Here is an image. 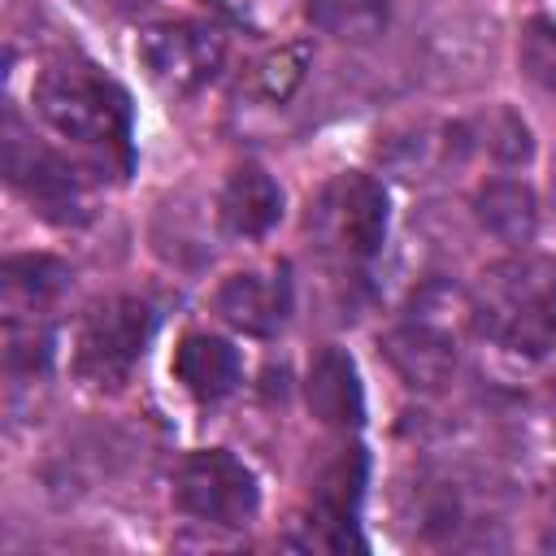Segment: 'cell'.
I'll return each instance as SVG.
<instances>
[{
    "label": "cell",
    "mask_w": 556,
    "mask_h": 556,
    "mask_svg": "<svg viewBox=\"0 0 556 556\" xmlns=\"http://www.w3.org/2000/svg\"><path fill=\"white\" fill-rule=\"evenodd\" d=\"M35 109L61 139L100 156H117L122 165L130 161V100L96 65L52 61L35 78Z\"/></svg>",
    "instance_id": "1"
},
{
    "label": "cell",
    "mask_w": 556,
    "mask_h": 556,
    "mask_svg": "<svg viewBox=\"0 0 556 556\" xmlns=\"http://www.w3.org/2000/svg\"><path fill=\"white\" fill-rule=\"evenodd\" d=\"M308 226L326 252L348 265L369 261L387 235V191L369 174H339L313 200Z\"/></svg>",
    "instance_id": "2"
},
{
    "label": "cell",
    "mask_w": 556,
    "mask_h": 556,
    "mask_svg": "<svg viewBox=\"0 0 556 556\" xmlns=\"http://www.w3.org/2000/svg\"><path fill=\"white\" fill-rule=\"evenodd\" d=\"M156 330V313L139 295H113L96 304L78 330L74 369L91 387H122Z\"/></svg>",
    "instance_id": "3"
},
{
    "label": "cell",
    "mask_w": 556,
    "mask_h": 556,
    "mask_svg": "<svg viewBox=\"0 0 556 556\" xmlns=\"http://www.w3.org/2000/svg\"><path fill=\"white\" fill-rule=\"evenodd\" d=\"M256 478L243 460H235L230 452L222 447H204V452H191L182 465H178V478H174V504L195 517V521H208V526H243L252 513H256Z\"/></svg>",
    "instance_id": "4"
},
{
    "label": "cell",
    "mask_w": 556,
    "mask_h": 556,
    "mask_svg": "<svg viewBox=\"0 0 556 556\" xmlns=\"http://www.w3.org/2000/svg\"><path fill=\"white\" fill-rule=\"evenodd\" d=\"M4 178L48 222H83V213H87L78 174L52 148H43L30 130H22L17 117L4 122Z\"/></svg>",
    "instance_id": "5"
},
{
    "label": "cell",
    "mask_w": 556,
    "mask_h": 556,
    "mask_svg": "<svg viewBox=\"0 0 556 556\" xmlns=\"http://www.w3.org/2000/svg\"><path fill=\"white\" fill-rule=\"evenodd\" d=\"M135 52H139V65L148 70V78L174 96L200 91L226 61L222 35L200 22H156L139 35Z\"/></svg>",
    "instance_id": "6"
},
{
    "label": "cell",
    "mask_w": 556,
    "mask_h": 556,
    "mask_svg": "<svg viewBox=\"0 0 556 556\" xmlns=\"http://www.w3.org/2000/svg\"><path fill=\"white\" fill-rule=\"evenodd\" d=\"M469 148H473L469 122H417V126L387 135V143H378V161L395 178L426 182V178H439L443 169L460 165Z\"/></svg>",
    "instance_id": "7"
},
{
    "label": "cell",
    "mask_w": 556,
    "mask_h": 556,
    "mask_svg": "<svg viewBox=\"0 0 556 556\" xmlns=\"http://www.w3.org/2000/svg\"><path fill=\"white\" fill-rule=\"evenodd\" d=\"M217 313L243 330V334H274L287 313H291V278L287 265H265V269H239L222 282L217 291Z\"/></svg>",
    "instance_id": "8"
},
{
    "label": "cell",
    "mask_w": 556,
    "mask_h": 556,
    "mask_svg": "<svg viewBox=\"0 0 556 556\" xmlns=\"http://www.w3.org/2000/svg\"><path fill=\"white\" fill-rule=\"evenodd\" d=\"M382 348H387V361L395 365V374L417 391H439L456 374V334L443 326H430L421 317L395 326Z\"/></svg>",
    "instance_id": "9"
},
{
    "label": "cell",
    "mask_w": 556,
    "mask_h": 556,
    "mask_svg": "<svg viewBox=\"0 0 556 556\" xmlns=\"http://www.w3.org/2000/svg\"><path fill=\"white\" fill-rule=\"evenodd\" d=\"M282 217V187L261 165H239L222 195H217V222L235 239H261Z\"/></svg>",
    "instance_id": "10"
},
{
    "label": "cell",
    "mask_w": 556,
    "mask_h": 556,
    "mask_svg": "<svg viewBox=\"0 0 556 556\" xmlns=\"http://www.w3.org/2000/svg\"><path fill=\"white\" fill-rule=\"evenodd\" d=\"M304 395L317 421L326 426H361L365 417V395H361V378L356 365L343 348H321L308 365L304 378Z\"/></svg>",
    "instance_id": "11"
},
{
    "label": "cell",
    "mask_w": 556,
    "mask_h": 556,
    "mask_svg": "<svg viewBox=\"0 0 556 556\" xmlns=\"http://www.w3.org/2000/svg\"><path fill=\"white\" fill-rule=\"evenodd\" d=\"M174 374H178V382H182L195 400L217 404V400H226V395L239 387V352H235L226 339L195 330V334H187V339L178 343V352H174Z\"/></svg>",
    "instance_id": "12"
},
{
    "label": "cell",
    "mask_w": 556,
    "mask_h": 556,
    "mask_svg": "<svg viewBox=\"0 0 556 556\" xmlns=\"http://www.w3.org/2000/svg\"><path fill=\"white\" fill-rule=\"evenodd\" d=\"M473 217L486 235L508 248H526L539 230V200L517 178H491L473 191Z\"/></svg>",
    "instance_id": "13"
},
{
    "label": "cell",
    "mask_w": 556,
    "mask_h": 556,
    "mask_svg": "<svg viewBox=\"0 0 556 556\" xmlns=\"http://www.w3.org/2000/svg\"><path fill=\"white\" fill-rule=\"evenodd\" d=\"M304 17L321 35H330L339 43H356V48L374 43L387 30V22H391L387 0H308Z\"/></svg>",
    "instance_id": "14"
},
{
    "label": "cell",
    "mask_w": 556,
    "mask_h": 556,
    "mask_svg": "<svg viewBox=\"0 0 556 556\" xmlns=\"http://www.w3.org/2000/svg\"><path fill=\"white\" fill-rule=\"evenodd\" d=\"M308 65H313V43L308 39L278 43L274 52H265L248 70V96H256L265 104H287L300 91V83L308 78Z\"/></svg>",
    "instance_id": "15"
},
{
    "label": "cell",
    "mask_w": 556,
    "mask_h": 556,
    "mask_svg": "<svg viewBox=\"0 0 556 556\" xmlns=\"http://www.w3.org/2000/svg\"><path fill=\"white\" fill-rule=\"evenodd\" d=\"M65 282V265L52 256H9L4 261V308L9 313H35L48 304Z\"/></svg>",
    "instance_id": "16"
},
{
    "label": "cell",
    "mask_w": 556,
    "mask_h": 556,
    "mask_svg": "<svg viewBox=\"0 0 556 556\" xmlns=\"http://www.w3.org/2000/svg\"><path fill=\"white\" fill-rule=\"evenodd\" d=\"M469 135H473V148H482L500 165H526L534 156L530 126L513 109H486V113H478L469 122Z\"/></svg>",
    "instance_id": "17"
},
{
    "label": "cell",
    "mask_w": 556,
    "mask_h": 556,
    "mask_svg": "<svg viewBox=\"0 0 556 556\" xmlns=\"http://www.w3.org/2000/svg\"><path fill=\"white\" fill-rule=\"evenodd\" d=\"M52 356V330L39 313H4V365L13 374H35Z\"/></svg>",
    "instance_id": "18"
},
{
    "label": "cell",
    "mask_w": 556,
    "mask_h": 556,
    "mask_svg": "<svg viewBox=\"0 0 556 556\" xmlns=\"http://www.w3.org/2000/svg\"><path fill=\"white\" fill-rule=\"evenodd\" d=\"M517 65L534 87L556 91V17H530L521 26Z\"/></svg>",
    "instance_id": "19"
},
{
    "label": "cell",
    "mask_w": 556,
    "mask_h": 556,
    "mask_svg": "<svg viewBox=\"0 0 556 556\" xmlns=\"http://www.w3.org/2000/svg\"><path fill=\"white\" fill-rule=\"evenodd\" d=\"M543 543H547V547H556V521H552V530L543 534Z\"/></svg>",
    "instance_id": "20"
}]
</instances>
